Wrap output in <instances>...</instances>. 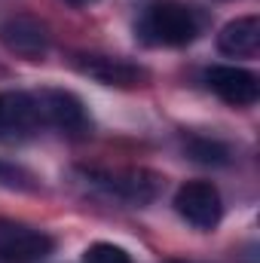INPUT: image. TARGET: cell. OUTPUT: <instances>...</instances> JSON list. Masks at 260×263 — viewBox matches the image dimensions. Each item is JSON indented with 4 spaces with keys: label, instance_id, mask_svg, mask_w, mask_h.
I'll list each match as a JSON object with an SVG mask.
<instances>
[{
    "label": "cell",
    "instance_id": "cell-2",
    "mask_svg": "<svg viewBox=\"0 0 260 263\" xmlns=\"http://www.w3.org/2000/svg\"><path fill=\"white\" fill-rule=\"evenodd\" d=\"M83 178L89 187L129 205H147L159 193V175L147 168H83Z\"/></svg>",
    "mask_w": 260,
    "mask_h": 263
},
{
    "label": "cell",
    "instance_id": "cell-7",
    "mask_svg": "<svg viewBox=\"0 0 260 263\" xmlns=\"http://www.w3.org/2000/svg\"><path fill=\"white\" fill-rule=\"evenodd\" d=\"M205 86L230 107H248L260 98L257 77L236 65H214L205 70Z\"/></svg>",
    "mask_w": 260,
    "mask_h": 263
},
{
    "label": "cell",
    "instance_id": "cell-9",
    "mask_svg": "<svg viewBox=\"0 0 260 263\" xmlns=\"http://www.w3.org/2000/svg\"><path fill=\"white\" fill-rule=\"evenodd\" d=\"M43 129L34 92H0V135H28Z\"/></svg>",
    "mask_w": 260,
    "mask_h": 263
},
{
    "label": "cell",
    "instance_id": "cell-11",
    "mask_svg": "<svg viewBox=\"0 0 260 263\" xmlns=\"http://www.w3.org/2000/svg\"><path fill=\"white\" fill-rule=\"evenodd\" d=\"M184 147H187V156L196 159V162H202V165H227L230 162V147L224 141L193 135V138L184 141Z\"/></svg>",
    "mask_w": 260,
    "mask_h": 263
},
{
    "label": "cell",
    "instance_id": "cell-3",
    "mask_svg": "<svg viewBox=\"0 0 260 263\" xmlns=\"http://www.w3.org/2000/svg\"><path fill=\"white\" fill-rule=\"evenodd\" d=\"M55 248V239L37 227L12 217H0V260L6 263H40Z\"/></svg>",
    "mask_w": 260,
    "mask_h": 263
},
{
    "label": "cell",
    "instance_id": "cell-8",
    "mask_svg": "<svg viewBox=\"0 0 260 263\" xmlns=\"http://www.w3.org/2000/svg\"><path fill=\"white\" fill-rule=\"evenodd\" d=\"M73 65L80 73L104 83V86H117V89H132V86H141L147 83V67L126 62V59H117V55H95V52H86V55H77Z\"/></svg>",
    "mask_w": 260,
    "mask_h": 263
},
{
    "label": "cell",
    "instance_id": "cell-13",
    "mask_svg": "<svg viewBox=\"0 0 260 263\" xmlns=\"http://www.w3.org/2000/svg\"><path fill=\"white\" fill-rule=\"evenodd\" d=\"M83 263H132V257L120 248V245H110V242H95L86 248Z\"/></svg>",
    "mask_w": 260,
    "mask_h": 263
},
{
    "label": "cell",
    "instance_id": "cell-12",
    "mask_svg": "<svg viewBox=\"0 0 260 263\" xmlns=\"http://www.w3.org/2000/svg\"><path fill=\"white\" fill-rule=\"evenodd\" d=\"M0 187H9V190H37V178L28 168H22V165H12V162L0 159Z\"/></svg>",
    "mask_w": 260,
    "mask_h": 263
},
{
    "label": "cell",
    "instance_id": "cell-15",
    "mask_svg": "<svg viewBox=\"0 0 260 263\" xmlns=\"http://www.w3.org/2000/svg\"><path fill=\"white\" fill-rule=\"evenodd\" d=\"M162 263H196V260H162Z\"/></svg>",
    "mask_w": 260,
    "mask_h": 263
},
{
    "label": "cell",
    "instance_id": "cell-14",
    "mask_svg": "<svg viewBox=\"0 0 260 263\" xmlns=\"http://www.w3.org/2000/svg\"><path fill=\"white\" fill-rule=\"evenodd\" d=\"M70 6H92V3H98V0H67Z\"/></svg>",
    "mask_w": 260,
    "mask_h": 263
},
{
    "label": "cell",
    "instance_id": "cell-4",
    "mask_svg": "<svg viewBox=\"0 0 260 263\" xmlns=\"http://www.w3.org/2000/svg\"><path fill=\"white\" fill-rule=\"evenodd\" d=\"M34 101H37V114H40L43 129H59L65 135H86L89 126H92L83 101L73 92L40 89V92H34Z\"/></svg>",
    "mask_w": 260,
    "mask_h": 263
},
{
    "label": "cell",
    "instance_id": "cell-1",
    "mask_svg": "<svg viewBox=\"0 0 260 263\" xmlns=\"http://www.w3.org/2000/svg\"><path fill=\"white\" fill-rule=\"evenodd\" d=\"M202 31V15L187 3H153L141 18V37L153 46H187Z\"/></svg>",
    "mask_w": 260,
    "mask_h": 263
},
{
    "label": "cell",
    "instance_id": "cell-6",
    "mask_svg": "<svg viewBox=\"0 0 260 263\" xmlns=\"http://www.w3.org/2000/svg\"><path fill=\"white\" fill-rule=\"evenodd\" d=\"M0 43L28 62H40L49 52V28L34 15H9L0 25Z\"/></svg>",
    "mask_w": 260,
    "mask_h": 263
},
{
    "label": "cell",
    "instance_id": "cell-5",
    "mask_svg": "<svg viewBox=\"0 0 260 263\" xmlns=\"http://www.w3.org/2000/svg\"><path fill=\"white\" fill-rule=\"evenodd\" d=\"M175 211L196 230H214L224 217V202L214 184L208 181H187L175 193Z\"/></svg>",
    "mask_w": 260,
    "mask_h": 263
},
{
    "label": "cell",
    "instance_id": "cell-10",
    "mask_svg": "<svg viewBox=\"0 0 260 263\" xmlns=\"http://www.w3.org/2000/svg\"><path fill=\"white\" fill-rule=\"evenodd\" d=\"M217 49L230 59H254L260 52V18L242 15L236 22H227L217 34Z\"/></svg>",
    "mask_w": 260,
    "mask_h": 263
}]
</instances>
